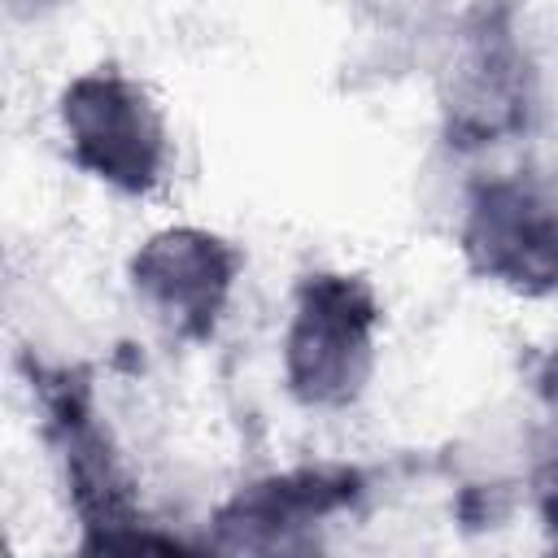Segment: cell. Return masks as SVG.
Instances as JSON below:
<instances>
[{
  "label": "cell",
  "instance_id": "1",
  "mask_svg": "<svg viewBox=\"0 0 558 558\" xmlns=\"http://www.w3.org/2000/svg\"><path fill=\"white\" fill-rule=\"evenodd\" d=\"M375 301L357 279L310 275L288 327V384L310 405H344L371 375Z\"/></svg>",
  "mask_w": 558,
  "mask_h": 558
},
{
  "label": "cell",
  "instance_id": "2",
  "mask_svg": "<svg viewBox=\"0 0 558 558\" xmlns=\"http://www.w3.org/2000/svg\"><path fill=\"white\" fill-rule=\"evenodd\" d=\"M61 122L74 161L122 192H148L161 179L166 131L148 96L113 70L83 74L61 96Z\"/></svg>",
  "mask_w": 558,
  "mask_h": 558
},
{
  "label": "cell",
  "instance_id": "3",
  "mask_svg": "<svg viewBox=\"0 0 558 558\" xmlns=\"http://www.w3.org/2000/svg\"><path fill=\"white\" fill-rule=\"evenodd\" d=\"M475 266L519 292L558 288V201L527 183H488L466 222Z\"/></svg>",
  "mask_w": 558,
  "mask_h": 558
},
{
  "label": "cell",
  "instance_id": "4",
  "mask_svg": "<svg viewBox=\"0 0 558 558\" xmlns=\"http://www.w3.org/2000/svg\"><path fill=\"white\" fill-rule=\"evenodd\" d=\"M131 279L179 336L201 340L222 314L235 279V253L205 231H166L135 253Z\"/></svg>",
  "mask_w": 558,
  "mask_h": 558
},
{
  "label": "cell",
  "instance_id": "5",
  "mask_svg": "<svg viewBox=\"0 0 558 558\" xmlns=\"http://www.w3.org/2000/svg\"><path fill=\"white\" fill-rule=\"evenodd\" d=\"M52 436L65 462V480L74 488V506L87 527H122L131 519V497L118 475V462L109 458V440L92 418V405L78 388L61 384L48 397Z\"/></svg>",
  "mask_w": 558,
  "mask_h": 558
},
{
  "label": "cell",
  "instance_id": "6",
  "mask_svg": "<svg viewBox=\"0 0 558 558\" xmlns=\"http://www.w3.org/2000/svg\"><path fill=\"white\" fill-rule=\"evenodd\" d=\"M44 4H52V0H13L17 13H35V9H44Z\"/></svg>",
  "mask_w": 558,
  "mask_h": 558
}]
</instances>
